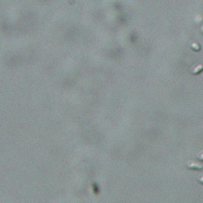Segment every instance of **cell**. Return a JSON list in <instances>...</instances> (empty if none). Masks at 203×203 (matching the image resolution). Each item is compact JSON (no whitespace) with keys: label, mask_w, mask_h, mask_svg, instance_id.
I'll use <instances>...</instances> for the list:
<instances>
[{"label":"cell","mask_w":203,"mask_h":203,"mask_svg":"<svg viewBox=\"0 0 203 203\" xmlns=\"http://www.w3.org/2000/svg\"><path fill=\"white\" fill-rule=\"evenodd\" d=\"M200 31H201V33L203 35V24L201 25V27H200Z\"/></svg>","instance_id":"8992f818"},{"label":"cell","mask_w":203,"mask_h":203,"mask_svg":"<svg viewBox=\"0 0 203 203\" xmlns=\"http://www.w3.org/2000/svg\"><path fill=\"white\" fill-rule=\"evenodd\" d=\"M190 47H191V49L194 52H200L201 49V46L199 43H198L197 42H192L190 45Z\"/></svg>","instance_id":"3957f363"},{"label":"cell","mask_w":203,"mask_h":203,"mask_svg":"<svg viewBox=\"0 0 203 203\" xmlns=\"http://www.w3.org/2000/svg\"><path fill=\"white\" fill-rule=\"evenodd\" d=\"M203 72V64H198L195 65L191 70V74L193 76H197Z\"/></svg>","instance_id":"7a4b0ae2"},{"label":"cell","mask_w":203,"mask_h":203,"mask_svg":"<svg viewBox=\"0 0 203 203\" xmlns=\"http://www.w3.org/2000/svg\"><path fill=\"white\" fill-rule=\"evenodd\" d=\"M198 159L200 160V161H203V150L198 153Z\"/></svg>","instance_id":"277c9868"},{"label":"cell","mask_w":203,"mask_h":203,"mask_svg":"<svg viewBox=\"0 0 203 203\" xmlns=\"http://www.w3.org/2000/svg\"><path fill=\"white\" fill-rule=\"evenodd\" d=\"M186 167L188 170H194V171H201L203 170V164L198 162L189 160L186 164Z\"/></svg>","instance_id":"6da1fadb"},{"label":"cell","mask_w":203,"mask_h":203,"mask_svg":"<svg viewBox=\"0 0 203 203\" xmlns=\"http://www.w3.org/2000/svg\"><path fill=\"white\" fill-rule=\"evenodd\" d=\"M198 183H200L201 185H203V175H202V176L200 177L199 179H198Z\"/></svg>","instance_id":"5b68a950"}]
</instances>
